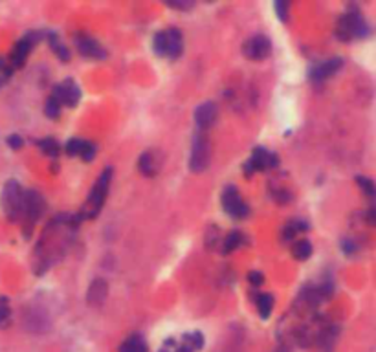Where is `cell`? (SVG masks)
<instances>
[{"mask_svg":"<svg viewBox=\"0 0 376 352\" xmlns=\"http://www.w3.org/2000/svg\"><path fill=\"white\" fill-rule=\"evenodd\" d=\"M0 204L6 213V217L11 222H17L24 215V189L17 180H7L2 195H0Z\"/></svg>","mask_w":376,"mask_h":352,"instance_id":"obj_1","label":"cell"},{"mask_svg":"<svg viewBox=\"0 0 376 352\" xmlns=\"http://www.w3.org/2000/svg\"><path fill=\"white\" fill-rule=\"evenodd\" d=\"M369 32V26L363 20L362 13L358 11L356 7L343 13L336 26V37L339 40H350L354 37H367Z\"/></svg>","mask_w":376,"mask_h":352,"instance_id":"obj_2","label":"cell"},{"mask_svg":"<svg viewBox=\"0 0 376 352\" xmlns=\"http://www.w3.org/2000/svg\"><path fill=\"white\" fill-rule=\"evenodd\" d=\"M111 180H112V167H107L103 173L99 174L98 182L94 184L90 195L86 198V204H84V217L94 218L101 211V207L105 204V198L109 195V187H111Z\"/></svg>","mask_w":376,"mask_h":352,"instance_id":"obj_3","label":"cell"},{"mask_svg":"<svg viewBox=\"0 0 376 352\" xmlns=\"http://www.w3.org/2000/svg\"><path fill=\"white\" fill-rule=\"evenodd\" d=\"M209 140L204 130H198L193 138V147H191V158H189V169L193 173H202L209 165Z\"/></svg>","mask_w":376,"mask_h":352,"instance_id":"obj_4","label":"cell"},{"mask_svg":"<svg viewBox=\"0 0 376 352\" xmlns=\"http://www.w3.org/2000/svg\"><path fill=\"white\" fill-rule=\"evenodd\" d=\"M42 35H44L42 32H30L13 46V50L9 53V59H7L13 70L15 68H22V66L26 64V59L28 55H30V51H32L33 46L42 39Z\"/></svg>","mask_w":376,"mask_h":352,"instance_id":"obj_5","label":"cell"},{"mask_svg":"<svg viewBox=\"0 0 376 352\" xmlns=\"http://www.w3.org/2000/svg\"><path fill=\"white\" fill-rule=\"evenodd\" d=\"M242 53L252 61H263L272 53V42L266 35H253L242 44Z\"/></svg>","mask_w":376,"mask_h":352,"instance_id":"obj_6","label":"cell"},{"mask_svg":"<svg viewBox=\"0 0 376 352\" xmlns=\"http://www.w3.org/2000/svg\"><path fill=\"white\" fill-rule=\"evenodd\" d=\"M222 207L224 211L233 218H242L248 215V205L246 202L240 198L237 187H226L222 193Z\"/></svg>","mask_w":376,"mask_h":352,"instance_id":"obj_7","label":"cell"},{"mask_svg":"<svg viewBox=\"0 0 376 352\" xmlns=\"http://www.w3.org/2000/svg\"><path fill=\"white\" fill-rule=\"evenodd\" d=\"M53 97L57 99L61 105H66V107H75L81 99V90L75 84V81L72 79H65L63 83H59L55 88H53Z\"/></svg>","mask_w":376,"mask_h":352,"instance_id":"obj_8","label":"cell"},{"mask_svg":"<svg viewBox=\"0 0 376 352\" xmlns=\"http://www.w3.org/2000/svg\"><path fill=\"white\" fill-rule=\"evenodd\" d=\"M44 211V200L37 191L33 189H28L24 191V215L22 218H28V222L35 224V220L42 215Z\"/></svg>","mask_w":376,"mask_h":352,"instance_id":"obj_9","label":"cell"},{"mask_svg":"<svg viewBox=\"0 0 376 352\" xmlns=\"http://www.w3.org/2000/svg\"><path fill=\"white\" fill-rule=\"evenodd\" d=\"M77 50L81 55L90 59H105L107 57V51L103 50V46L99 44L98 40H94L88 35H79L77 37Z\"/></svg>","mask_w":376,"mask_h":352,"instance_id":"obj_10","label":"cell"},{"mask_svg":"<svg viewBox=\"0 0 376 352\" xmlns=\"http://www.w3.org/2000/svg\"><path fill=\"white\" fill-rule=\"evenodd\" d=\"M341 66H343V59L332 57L329 61H325V63L318 64V66H314L310 70V79L312 81H325L331 76H334Z\"/></svg>","mask_w":376,"mask_h":352,"instance_id":"obj_11","label":"cell"},{"mask_svg":"<svg viewBox=\"0 0 376 352\" xmlns=\"http://www.w3.org/2000/svg\"><path fill=\"white\" fill-rule=\"evenodd\" d=\"M217 119V105L211 101H206L198 105L195 110V121L200 130H208Z\"/></svg>","mask_w":376,"mask_h":352,"instance_id":"obj_12","label":"cell"},{"mask_svg":"<svg viewBox=\"0 0 376 352\" xmlns=\"http://www.w3.org/2000/svg\"><path fill=\"white\" fill-rule=\"evenodd\" d=\"M277 154H270L264 147H257L252 153V158L248 160V163L253 167V171H263L268 167H275L279 163Z\"/></svg>","mask_w":376,"mask_h":352,"instance_id":"obj_13","label":"cell"},{"mask_svg":"<svg viewBox=\"0 0 376 352\" xmlns=\"http://www.w3.org/2000/svg\"><path fill=\"white\" fill-rule=\"evenodd\" d=\"M107 294H109V284L105 279H94L88 288V294H86V301L92 307H101L103 301L107 299Z\"/></svg>","mask_w":376,"mask_h":352,"instance_id":"obj_14","label":"cell"},{"mask_svg":"<svg viewBox=\"0 0 376 352\" xmlns=\"http://www.w3.org/2000/svg\"><path fill=\"white\" fill-rule=\"evenodd\" d=\"M165 33H167V55L171 59H178L182 55V50H184V39H182L180 30L171 28Z\"/></svg>","mask_w":376,"mask_h":352,"instance_id":"obj_15","label":"cell"},{"mask_svg":"<svg viewBox=\"0 0 376 352\" xmlns=\"http://www.w3.org/2000/svg\"><path fill=\"white\" fill-rule=\"evenodd\" d=\"M138 169L140 173L145 174V176H154L156 171H158V161H156V156L152 151H147L140 156L138 160Z\"/></svg>","mask_w":376,"mask_h":352,"instance_id":"obj_16","label":"cell"},{"mask_svg":"<svg viewBox=\"0 0 376 352\" xmlns=\"http://www.w3.org/2000/svg\"><path fill=\"white\" fill-rule=\"evenodd\" d=\"M292 255L296 257L298 261H306V259L312 255V244H310V240H306V238H301V240H298V242H294Z\"/></svg>","mask_w":376,"mask_h":352,"instance_id":"obj_17","label":"cell"},{"mask_svg":"<svg viewBox=\"0 0 376 352\" xmlns=\"http://www.w3.org/2000/svg\"><path fill=\"white\" fill-rule=\"evenodd\" d=\"M257 308H259V315L263 319H266L268 315L272 314L273 308V297L270 294H261L257 297Z\"/></svg>","mask_w":376,"mask_h":352,"instance_id":"obj_18","label":"cell"},{"mask_svg":"<svg viewBox=\"0 0 376 352\" xmlns=\"http://www.w3.org/2000/svg\"><path fill=\"white\" fill-rule=\"evenodd\" d=\"M48 39H50V46H52V50L57 53V57L66 63V61L70 59V51H68V48H66V46L57 39V35H53V33H48Z\"/></svg>","mask_w":376,"mask_h":352,"instance_id":"obj_19","label":"cell"},{"mask_svg":"<svg viewBox=\"0 0 376 352\" xmlns=\"http://www.w3.org/2000/svg\"><path fill=\"white\" fill-rule=\"evenodd\" d=\"M242 242V233L240 231H231L227 233L226 238H224V244H222V250L224 253H229V251H235Z\"/></svg>","mask_w":376,"mask_h":352,"instance_id":"obj_20","label":"cell"},{"mask_svg":"<svg viewBox=\"0 0 376 352\" xmlns=\"http://www.w3.org/2000/svg\"><path fill=\"white\" fill-rule=\"evenodd\" d=\"M184 345H188L191 351H200L202 347H204V336L200 332H191V334H186L184 336V340H182Z\"/></svg>","mask_w":376,"mask_h":352,"instance_id":"obj_21","label":"cell"},{"mask_svg":"<svg viewBox=\"0 0 376 352\" xmlns=\"http://www.w3.org/2000/svg\"><path fill=\"white\" fill-rule=\"evenodd\" d=\"M152 50L156 55H167V33L160 32L152 39Z\"/></svg>","mask_w":376,"mask_h":352,"instance_id":"obj_22","label":"cell"},{"mask_svg":"<svg viewBox=\"0 0 376 352\" xmlns=\"http://www.w3.org/2000/svg\"><path fill=\"white\" fill-rule=\"evenodd\" d=\"M37 145H39L40 151H42L44 154H48V156H57L59 151H61L59 143L53 140V138H44V140H39L37 141Z\"/></svg>","mask_w":376,"mask_h":352,"instance_id":"obj_23","label":"cell"},{"mask_svg":"<svg viewBox=\"0 0 376 352\" xmlns=\"http://www.w3.org/2000/svg\"><path fill=\"white\" fill-rule=\"evenodd\" d=\"M145 345L140 336H130L119 345V352H138L142 347Z\"/></svg>","mask_w":376,"mask_h":352,"instance_id":"obj_24","label":"cell"},{"mask_svg":"<svg viewBox=\"0 0 376 352\" xmlns=\"http://www.w3.org/2000/svg\"><path fill=\"white\" fill-rule=\"evenodd\" d=\"M44 112H46V116H48L50 119H57L59 114H61V103H59L57 99L52 96L48 101H46Z\"/></svg>","mask_w":376,"mask_h":352,"instance_id":"obj_25","label":"cell"},{"mask_svg":"<svg viewBox=\"0 0 376 352\" xmlns=\"http://www.w3.org/2000/svg\"><path fill=\"white\" fill-rule=\"evenodd\" d=\"M9 317H11V310H9L7 299H6V297H0V328L7 327V323H9Z\"/></svg>","mask_w":376,"mask_h":352,"instance_id":"obj_26","label":"cell"},{"mask_svg":"<svg viewBox=\"0 0 376 352\" xmlns=\"http://www.w3.org/2000/svg\"><path fill=\"white\" fill-rule=\"evenodd\" d=\"M96 153H98V147H96L92 141H83V147H81V153H79V156H81L84 161H92V160H94Z\"/></svg>","mask_w":376,"mask_h":352,"instance_id":"obj_27","label":"cell"},{"mask_svg":"<svg viewBox=\"0 0 376 352\" xmlns=\"http://www.w3.org/2000/svg\"><path fill=\"white\" fill-rule=\"evenodd\" d=\"M356 182H358V186L362 187L363 193H365L367 196H376V187L369 178H365V176H356Z\"/></svg>","mask_w":376,"mask_h":352,"instance_id":"obj_28","label":"cell"},{"mask_svg":"<svg viewBox=\"0 0 376 352\" xmlns=\"http://www.w3.org/2000/svg\"><path fill=\"white\" fill-rule=\"evenodd\" d=\"M273 9H275V13H277V17L283 22H285L286 19H288V11H290V4L288 2H285V0H279V2H275L273 4Z\"/></svg>","mask_w":376,"mask_h":352,"instance_id":"obj_29","label":"cell"},{"mask_svg":"<svg viewBox=\"0 0 376 352\" xmlns=\"http://www.w3.org/2000/svg\"><path fill=\"white\" fill-rule=\"evenodd\" d=\"M81 147H83V140H79V138H72V140L66 143V153L70 154V156H79Z\"/></svg>","mask_w":376,"mask_h":352,"instance_id":"obj_30","label":"cell"},{"mask_svg":"<svg viewBox=\"0 0 376 352\" xmlns=\"http://www.w3.org/2000/svg\"><path fill=\"white\" fill-rule=\"evenodd\" d=\"M11 76H13V68H11L9 61L7 59H0V79L6 83Z\"/></svg>","mask_w":376,"mask_h":352,"instance_id":"obj_31","label":"cell"},{"mask_svg":"<svg viewBox=\"0 0 376 352\" xmlns=\"http://www.w3.org/2000/svg\"><path fill=\"white\" fill-rule=\"evenodd\" d=\"M165 4L171 7H176V9H189V7L195 6V2H191V0H167Z\"/></svg>","mask_w":376,"mask_h":352,"instance_id":"obj_32","label":"cell"},{"mask_svg":"<svg viewBox=\"0 0 376 352\" xmlns=\"http://www.w3.org/2000/svg\"><path fill=\"white\" fill-rule=\"evenodd\" d=\"M6 141H7V145H9L11 149H15V151H17V149H20L22 145H24V140H22V138H20L19 134L7 136V140H6Z\"/></svg>","mask_w":376,"mask_h":352,"instance_id":"obj_33","label":"cell"},{"mask_svg":"<svg viewBox=\"0 0 376 352\" xmlns=\"http://www.w3.org/2000/svg\"><path fill=\"white\" fill-rule=\"evenodd\" d=\"M248 279H250V282H252L253 286H261V284L264 282V275H263L261 272H250V274H248Z\"/></svg>","mask_w":376,"mask_h":352,"instance_id":"obj_34","label":"cell"},{"mask_svg":"<svg viewBox=\"0 0 376 352\" xmlns=\"http://www.w3.org/2000/svg\"><path fill=\"white\" fill-rule=\"evenodd\" d=\"M365 220H367V224L376 228V207H371L369 211L365 213Z\"/></svg>","mask_w":376,"mask_h":352,"instance_id":"obj_35","label":"cell"},{"mask_svg":"<svg viewBox=\"0 0 376 352\" xmlns=\"http://www.w3.org/2000/svg\"><path fill=\"white\" fill-rule=\"evenodd\" d=\"M175 352H193V351H191V349H189L188 345H184V343H182V345H178V347H176V349H175Z\"/></svg>","mask_w":376,"mask_h":352,"instance_id":"obj_36","label":"cell"},{"mask_svg":"<svg viewBox=\"0 0 376 352\" xmlns=\"http://www.w3.org/2000/svg\"><path fill=\"white\" fill-rule=\"evenodd\" d=\"M138 352H147V347L143 345V347H142V349H140V351H138Z\"/></svg>","mask_w":376,"mask_h":352,"instance_id":"obj_37","label":"cell"},{"mask_svg":"<svg viewBox=\"0 0 376 352\" xmlns=\"http://www.w3.org/2000/svg\"><path fill=\"white\" fill-rule=\"evenodd\" d=\"M2 84H4V81H2V79H0V86H2Z\"/></svg>","mask_w":376,"mask_h":352,"instance_id":"obj_38","label":"cell"}]
</instances>
